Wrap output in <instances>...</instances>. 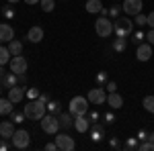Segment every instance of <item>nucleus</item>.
<instances>
[{"label":"nucleus","mask_w":154,"mask_h":151,"mask_svg":"<svg viewBox=\"0 0 154 151\" xmlns=\"http://www.w3.org/2000/svg\"><path fill=\"white\" fill-rule=\"evenodd\" d=\"M138 147H140L138 137H128V139H125V143L121 145V149H125V151H136Z\"/></svg>","instance_id":"obj_25"},{"label":"nucleus","mask_w":154,"mask_h":151,"mask_svg":"<svg viewBox=\"0 0 154 151\" xmlns=\"http://www.w3.org/2000/svg\"><path fill=\"white\" fill-rule=\"evenodd\" d=\"M12 110H14V102H12L8 96L6 98H0V115L6 116V115H11Z\"/></svg>","instance_id":"obj_21"},{"label":"nucleus","mask_w":154,"mask_h":151,"mask_svg":"<svg viewBox=\"0 0 154 151\" xmlns=\"http://www.w3.org/2000/svg\"><path fill=\"white\" fill-rule=\"evenodd\" d=\"M12 145L17 147V149H27L29 145H31V133L29 131H25V129H19V131H14V135L11 137Z\"/></svg>","instance_id":"obj_6"},{"label":"nucleus","mask_w":154,"mask_h":151,"mask_svg":"<svg viewBox=\"0 0 154 151\" xmlns=\"http://www.w3.org/2000/svg\"><path fill=\"white\" fill-rule=\"evenodd\" d=\"M144 39H146V33H144V31H140V29H138V31H136V33L131 35V41H134L136 45H140V43H144Z\"/></svg>","instance_id":"obj_34"},{"label":"nucleus","mask_w":154,"mask_h":151,"mask_svg":"<svg viewBox=\"0 0 154 151\" xmlns=\"http://www.w3.org/2000/svg\"><path fill=\"white\" fill-rule=\"evenodd\" d=\"M19 84H21V86H27V74H21V76H19Z\"/></svg>","instance_id":"obj_47"},{"label":"nucleus","mask_w":154,"mask_h":151,"mask_svg":"<svg viewBox=\"0 0 154 151\" xmlns=\"http://www.w3.org/2000/svg\"><path fill=\"white\" fill-rule=\"evenodd\" d=\"M86 115H88V121H91V123H97V121L101 118V112H99V110H91V112H86Z\"/></svg>","instance_id":"obj_40"},{"label":"nucleus","mask_w":154,"mask_h":151,"mask_svg":"<svg viewBox=\"0 0 154 151\" xmlns=\"http://www.w3.org/2000/svg\"><path fill=\"white\" fill-rule=\"evenodd\" d=\"M88 137H91L93 143H101L103 137H105V127H103L99 121H97V123H91V135H88Z\"/></svg>","instance_id":"obj_12"},{"label":"nucleus","mask_w":154,"mask_h":151,"mask_svg":"<svg viewBox=\"0 0 154 151\" xmlns=\"http://www.w3.org/2000/svg\"><path fill=\"white\" fill-rule=\"evenodd\" d=\"M11 121L14 123V125H23L25 121H27V116H25V112H19V110H12V112H11Z\"/></svg>","instance_id":"obj_29"},{"label":"nucleus","mask_w":154,"mask_h":151,"mask_svg":"<svg viewBox=\"0 0 154 151\" xmlns=\"http://www.w3.org/2000/svg\"><path fill=\"white\" fill-rule=\"evenodd\" d=\"M39 100H41V102H45V104H48V102H49V94L41 92V94H39Z\"/></svg>","instance_id":"obj_45"},{"label":"nucleus","mask_w":154,"mask_h":151,"mask_svg":"<svg viewBox=\"0 0 154 151\" xmlns=\"http://www.w3.org/2000/svg\"><path fill=\"white\" fill-rule=\"evenodd\" d=\"M142 106L148 110V112H152V115H154V96H146V98L142 100Z\"/></svg>","instance_id":"obj_32"},{"label":"nucleus","mask_w":154,"mask_h":151,"mask_svg":"<svg viewBox=\"0 0 154 151\" xmlns=\"http://www.w3.org/2000/svg\"><path fill=\"white\" fill-rule=\"evenodd\" d=\"M113 33L117 37H128L134 33V21H130L128 16H119L113 21Z\"/></svg>","instance_id":"obj_2"},{"label":"nucleus","mask_w":154,"mask_h":151,"mask_svg":"<svg viewBox=\"0 0 154 151\" xmlns=\"http://www.w3.org/2000/svg\"><path fill=\"white\" fill-rule=\"evenodd\" d=\"M14 39V29L8 23H0V45Z\"/></svg>","instance_id":"obj_14"},{"label":"nucleus","mask_w":154,"mask_h":151,"mask_svg":"<svg viewBox=\"0 0 154 151\" xmlns=\"http://www.w3.org/2000/svg\"><path fill=\"white\" fill-rule=\"evenodd\" d=\"M148 25H150V27L154 29V10L150 12V14H148Z\"/></svg>","instance_id":"obj_48"},{"label":"nucleus","mask_w":154,"mask_h":151,"mask_svg":"<svg viewBox=\"0 0 154 151\" xmlns=\"http://www.w3.org/2000/svg\"><path fill=\"white\" fill-rule=\"evenodd\" d=\"M8 149H11V143H8L6 139H2L0 141V151H8Z\"/></svg>","instance_id":"obj_44"},{"label":"nucleus","mask_w":154,"mask_h":151,"mask_svg":"<svg viewBox=\"0 0 154 151\" xmlns=\"http://www.w3.org/2000/svg\"><path fill=\"white\" fill-rule=\"evenodd\" d=\"M14 135V123L12 121H2L0 123V137L2 139H11Z\"/></svg>","instance_id":"obj_19"},{"label":"nucleus","mask_w":154,"mask_h":151,"mask_svg":"<svg viewBox=\"0 0 154 151\" xmlns=\"http://www.w3.org/2000/svg\"><path fill=\"white\" fill-rule=\"evenodd\" d=\"M146 41H148V43L154 47V29H150V31L146 33Z\"/></svg>","instance_id":"obj_43"},{"label":"nucleus","mask_w":154,"mask_h":151,"mask_svg":"<svg viewBox=\"0 0 154 151\" xmlns=\"http://www.w3.org/2000/svg\"><path fill=\"white\" fill-rule=\"evenodd\" d=\"M88 102L91 104H107V90L103 86H97L93 90H88Z\"/></svg>","instance_id":"obj_8"},{"label":"nucleus","mask_w":154,"mask_h":151,"mask_svg":"<svg viewBox=\"0 0 154 151\" xmlns=\"http://www.w3.org/2000/svg\"><path fill=\"white\" fill-rule=\"evenodd\" d=\"M39 125H41V131H43V133H48V135H56V133L60 131L58 115H51V112H45V115L41 116Z\"/></svg>","instance_id":"obj_3"},{"label":"nucleus","mask_w":154,"mask_h":151,"mask_svg":"<svg viewBox=\"0 0 154 151\" xmlns=\"http://www.w3.org/2000/svg\"><path fill=\"white\" fill-rule=\"evenodd\" d=\"M121 10H123L121 2H115L113 6H109V8H107V16H109L111 21H115V19H119V16H121Z\"/></svg>","instance_id":"obj_24"},{"label":"nucleus","mask_w":154,"mask_h":151,"mask_svg":"<svg viewBox=\"0 0 154 151\" xmlns=\"http://www.w3.org/2000/svg\"><path fill=\"white\" fill-rule=\"evenodd\" d=\"M2 14H4V19H6V21H12V19H14V16H17V10H14V8H12V6H4V8H2Z\"/></svg>","instance_id":"obj_33"},{"label":"nucleus","mask_w":154,"mask_h":151,"mask_svg":"<svg viewBox=\"0 0 154 151\" xmlns=\"http://www.w3.org/2000/svg\"><path fill=\"white\" fill-rule=\"evenodd\" d=\"M8 68H11V71H14L17 76H21V74H27L29 63H27L25 55L21 53V55H12V57H11V61H8Z\"/></svg>","instance_id":"obj_7"},{"label":"nucleus","mask_w":154,"mask_h":151,"mask_svg":"<svg viewBox=\"0 0 154 151\" xmlns=\"http://www.w3.org/2000/svg\"><path fill=\"white\" fill-rule=\"evenodd\" d=\"M17 84H19V76L14 71H4L2 74V88L11 90L12 86H17Z\"/></svg>","instance_id":"obj_16"},{"label":"nucleus","mask_w":154,"mask_h":151,"mask_svg":"<svg viewBox=\"0 0 154 151\" xmlns=\"http://www.w3.org/2000/svg\"><path fill=\"white\" fill-rule=\"evenodd\" d=\"M121 6H123V12H125V14L136 16V14H140V12H142L144 2H142V0H123V2H121Z\"/></svg>","instance_id":"obj_10"},{"label":"nucleus","mask_w":154,"mask_h":151,"mask_svg":"<svg viewBox=\"0 0 154 151\" xmlns=\"http://www.w3.org/2000/svg\"><path fill=\"white\" fill-rule=\"evenodd\" d=\"M107 104H109V108H113V110H119V108L123 106V98H121V94L109 92V94H107Z\"/></svg>","instance_id":"obj_18"},{"label":"nucleus","mask_w":154,"mask_h":151,"mask_svg":"<svg viewBox=\"0 0 154 151\" xmlns=\"http://www.w3.org/2000/svg\"><path fill=\"white\" fill-rule=\"evenodd\" d=\"M121 145H123V143H121L117 137H111V139H109V147H111V149H121Z\"/></svg>","instance_id":"obj_38"},{"label":"nucleus","mask_w":154,"mask_h":151,"mask_svg":"<svg viewBox=\"0 0 154 151\" xmlns=\"http://www.w3.org/2000/svg\"><path fill=\"white\" fill-rule=\"evenodd\" d=\"M103 121H105V125H113V123H115V115H113V108H111V110H107L105 115H103Z\"/></svg>","instance_id":"obj_36"},{"label":"nucleus","mask_w":154,"mask_h":151,"mask_svg":"<svg viewBox=\"0 0 154 151\" xmlns=\"http://www.w3.org/2000/svg\"><path fill=\"white\" fill-rule=\"evenodd\" d=\"M115 2H123V0H115Z\"/></svg>","instance_id":"obj_54"},{"label":"nucleus","mask_w":154,"mask_h":151,"mask_svg":"<svg viewBox=\"0 0 154 151\" xmlns=\"http://www.w3.org/2000/svg\"><path fill=\"white\" fill-rule=\"evenodd\" d=\"M134 25H138V27H144V25H148V14H136V21H134Z\"/></svg>","instance_id":"obj_35"},{"label":"nucleus","mask_w":154,"mask_h":151,"mask_svg":"<svg viewBox=\"0 0 154 151\" xmlns=\"http://www.w3.org/2000/svg\"><path fill=\"white\" fill-rule=\"evenodd\" d=\"M39 90H37V88H29V90H27V98H29V100H35V98H39Z\"/></svg>","instance_id":"obj_39"},{"label":"nucleus","mask_w":154,"mask_h":151,"mask_svg":"<svg viewBox=\"0 0 154 151\" xmlns=\"http://www.w3.org/2000/svg\"><path fill=\"white\" fill-rule=\"evenodd\" d=\"M56 145L60 151H72L74 149V139L68 133H56Z\"/></svg>","instance_id":"obj_9"},{"label":"nucleus","mask_w":154,"mask_h":151,"mask_svg":"<svg viewBox=\"0 0 154 151\" xmlns=\"http://www.w3.org/2000/svg\"><path fill=\"white\" fill-rule=\"evenodd\" d=\"M25 4H39V2H41V0H23Z\"/></svg>","instance_id":"obj_50"},{"label":"nucleus","mask_w":154,"mask_h":151,"mask_svg":"<svg viewBox=\"0 0 154 151\" xmlns=\"http://www.w3.org/2000/svg\"><path fill=\"white\" fill-rule=\"evenodd\" d=\"M45 106H48V112H51V115H60V112H62V104H60V100H49Z\"/></svg>","instance_id":"obj_28"},{"label":"nucleus","mask_w":154,"mask_h":151,"mask_svg":"<svg viewBox=\"0 0 154 151\" xmlns=\"http://www.w3.org/2000/svg\"><path fill=\"white\" fill-rule=\"evenodd\" d=\"M6 45H8V51H11L12 55H21V53H23V43H21V41H17V39L8 41Z\"/></svg>","instance_id":"obj_26"},{"label":"nucleus","mask_w":154,"mask_h":151,"mask_svg":"<svg viewBox=\"0 0 154 151\" xmlns=\"http://www.w3.org/2000/svg\"><path fill=\"white\" fill-rule=\"evenodd\" d=\"M111 49H113L115 53H123V51L128 49V39H125V37H117V39H113Z\"/></svg>","instance_id":"obj_23"},{"label":"nucleus","mask_w":154,"mask_h":151,"mask_svg":"<svg viewBox=\"0 0 154 151\" xmlns=\"http://www.w3.org/2000/svg\"><path fill=\"white\" fill-rule=\"evenodd\" d=\"M136 59L138 61H148V59L152 57V45L150 43H140V45H136Z\"/></svg>","instance_id":"obj_13"},{"label":"nucleus","mask_w":154,"mask_h":151,"mask_svg":"<svg viewBox=\"0 0 154 151\" xmlns=\"http://www.w3.org/2000/svg\"><path fill=\"white\" fill-rule=\"evenodd\" d=\"M43 37H45V33H43V29H41L39 25H37V27H31L29 33H27V39H29L31 43H41Z\"/></svg>","instance_id":"obj_17"},{"label":"nucleus","mask_w":154,"mask_h":151,"mask_svg":"<svg viewBox=\"0 0 154 151\" xmlns=\"http://www.w3.org/2000/svg\"><path fill=\"white\" fill-rule=\"evenodd\" d=\"M43 149H45V151H56V149H58V145H56V143H48Z\"/></svg>","instance_id":"obj_46"},{"label":"nucleus","mask_w":154,"mask_h":151,"mask_svg":"<svg viewBox=\"0 0 154 151\" xmlns=\"http://www.w3.org/2000/svg\"><path fill=\"white\" fill-rule=\"evenodd\" d=\"M12 53L8 51V45H0V65H6L11 61Z\"/></svg>","instance_id":"obj_27"},{"label":"nucleus","mask_w":154,"mask_h":151,"mask_svg":"<svg viewBox=\"0 0 154 151\" xmlns=\"http://www.w3.org/2000/svg\"><path fill=\"white\" fill-rule=\"evenodd\" d=\"M6 96L11 98L14 104H19V102H23V98L27 96V88L21 86V84H17V86H12L11 90H6Z\"/></svg>","instance_id":"obj_11"},{"label":"nucleus","mask_w":154,"mask_h":151,"mask_svg":"<svg viewBox=\"0 0 154 151\" xmlns=\"http://www.w3.org/2000/svg\"><path fill=\"white\" fill-rule=\"evenodd\" d=\"M105 90H107V94H109V92H117V84H115L113 80H109L105 84Z\"/></svg>","instance_id":"obj_41"},{"label":"nucleus","mask_w":154,"mask_h":151,"mask_svg":"<svg viewBox=\"0 0 154 151\" xmlns=\"http://www.w3.org/2000/svg\"><path fill=\"white\" fill-rule=\"evenodd\" d=\"M88 125H91V121H88L86 115H76L74 116V129H76L78 133H86V131H88Z\"/></svg>","instance_id":"obj_15"},{"label":"nucleus","mask_w":154,"mask_h":151,"mask_svg":"<svg viewBox=\"0 0 154 151\" xmlns=\"http://www.w3.org/2000/svg\"><path fill=\"white\" fill-rule=\"evenodd\" d=\"M39 6H41V10H43V12H51L54 8H56V0H41Z\"/></svg>","instance_id":"obj_30"},{"label":"nucleus","mask_w":154,"mask_h":151,"mask_svg":"<svg viewBox=\"0 0 154 151\" xmlns=\"http://www.w3.org/2000/svg\"><path fill=\"white\" fill-rule=\"evenodd\" d=\"M0 10H2V8H0Z\"/></svg>","instance_id":"obj_55"},{"label":"nucleus","mask_w":154,"mask_h":151,"mask_svg":"<svg viewBox=\"0 0 154 151\" xmlns=\"http://www.w3.org/2000/svg\"><path fill=\"white\" fill-rule=\"evenodd\" d=\"M58 121H60V129H72L74 127V115H72L70 110L68 112H60Z\"/></svg>","instance_id":"obj_20"},{"label":"nucleus","mask_w":154,"mask_h":151,"mask_svg":"<svg viewBox=\"0 0 154 151\" xmlns=\"http://www.w3.org/2000/svg\"><path fill=\"white\" fill-rule=\"evenodd\" d=\"M148 133H150V131L140 129V131H138V135H136V137H138V141H140V143H142V141H146V139H148Z\"/></svg>","instance_id":"obj_42"},{"label":"nucleus","mask_w":154,"mask_h":151,"mask_svg":"<svg viewBox=\"0 0 154 151\" xmlns=\"http://www.w3.org/2000/svg\"><path fill=\"white\" fill-rule=\"evenodd\" d=\"M23 112L29 121H41V116L48 112V106H45V102H41L39 98H35V100H29L23 106Z\"/></svg>","instance_id":"obj_1"},{"label":"nucleus","mask_w":154,"mask_h":151,"mask_svg":"<svg viewBox=\"0 0 154 151\" xmlns=\"http://www.w3.org/2000/svg\"><path fill=\"white\" fill-rule=\"evenodd\" d=\"M6 2H11V4H17V2H19V0H6Z\"/></svg>","instance_id":"obj_52"},{"label":"nucleus","mask_w":154,"mask_h":151,"mask_svg":"<svg viewBox=\"0 0 154 151\" xmlns=\"http://www.w3.org/2000/svg\"><path fill=\"white\" fill-rule=\"evenodd\" d=\"M68 110H70L72 115H86L88 112V98H84V96H74L70 100V104H68Z\"/></svg>","instance_id":"obj_5"},{"label":"nucleus","mask_w":154,"mask_h":151,"mask_svg":"<svg viewBox=\"0 0 154 151\" xmlns=\"http://www.w3.org/2000/svg\"><path fill=\"white\" fill-rule=\"evenodd\" d=\"M138 151H154V145H152V143H150L148 139H146V141H142V143H140Z\"/></svg>","instance_id":"obj_37"},{"label":"nucleus","mask_w":154,"mask_h":151,"mask_svg":"<svg viewBox=\"0 0 154 151\" xmlns=\"http://www.w3.org/2000/svg\"><path fill=\"white\" fill-rule=\"evenodd\" d=\"M95 31H97V35L101 37V39H107V37L113 33V21H111L109 16L97 19L95 21Z\"/></svg>","instance_id":"obj_4"},{"label":"nucleus","mask_w":154,"mask_h":151,"mask_svg":"<svg viewBox=\"0 0 154 151\" xmlns=\"http://www.w3.org/2000/svg\"><path fill=\"white\" fill-rule=\"evenodd\" d=\"M95 82H97V86H103L105 88V84L109 82V76H107V71H99L95 76Z\"/></svg>","instance_id":"obj_31"},{"label":"nucleus","mask_w":154,"mask_h":151,"mask_svg":"<svg viewBox=\"0 0 154 151\" xmlns=\"http://www.w3.org/2000/svg\"><path fill=\"white\" fill-rule=\"evenodd\" d=\"M2 74H4V68H2V65H0V76H2Z\"/></svg>","instance_id":"obj_53"},{"label":"nucleus","mask_w":154,"mask_h":151,"mask_svg":"<svg viewBox=\"0 0 154 151\" xmlns=\"http://www.w3.org/2000/svg\"><path fill=\"white\" fill-rule=\"evenodd\" d=\"M84 8H86V12H91V14H99V12L103 10V2L101 0H86Z\"/></svg>","instance_id":"obj_22"},{"label":"nucleus","mask_w":154,"mask_h":151,"mask_svg":"<svg viewBox=\"0 0 154 151\" xmlns=\"http://www.w3.org/2000/svg\"><path fill=\"white\" fill-rule=\"evenodd\" d=\"M2 90H4V88H2V76H0V94H2Z\"/></svg>","instance_id":"obj_51"},{"label":"nucleus","mask_w":154,"mask_h":151,"mask_svg":"<svg viewBox=\"0 0 154 151\" xmlns=\"http://www.w3.org/2000/svg\"><path fill=\"white\" fill-rule=\"evenodd\" d=\"M148 141L154 145V131H150V133H148Z\"/></svg>","instance_id":"obj_49"}]
</instances>
